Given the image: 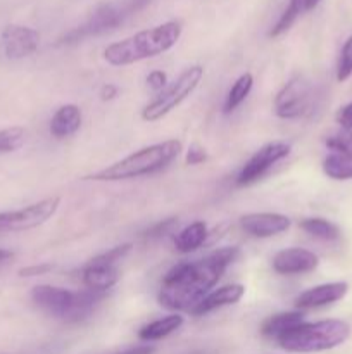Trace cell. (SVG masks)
I'll use <instances>...</instances> for the list:
<instances>
[{
  "label": "cell",
  "instance_id": "ffe728a7",
  "mask_svg": "<svg viewBox=\"0 0 352 354\" xmlns=\"http://www.w3.org/2000/svg\"><path fill=\"white\" fill-rule=\"evenodd\" d=\"M183 317L179 313H171L164 318H159V320L150 322V324L144 325V327L138 330V337L145 342H154L166 339L168 335H171L173 332L178 330L183 325Z\"/></svg>",
  "mask_w": 352,
  "mask_h": 354
},
{
  "label": "cell",
  "instance_id": "603a6c76",
  "mask_svg": "<svg viewBox=\"0 0 352 354\" xmlns=\"http://www.w3.org/2000/svg\"><path fill=\"white\" fill-rule=\"evenodd\" d=\"M299 227L311 237L320 239V241L331 242L340 239V228L331 223L330 220H324V218H306V220L300 221Z\"/></svg>",
  "mask_w": 352,
  "mask_h": 354
},
{
  "label": "cell",
  "instance_id": "4316f807",
  "mask_svg": "<svg viewBox=\"0 0 352 354\" xmlns=\"http://www.w3.org/2000/svg\"><path fill=\"white\" fill-rule=\"evenodd\" d=\"M352 76V37L345 40L337 62V82H345Z\"/></svg>",
  "mask_w": 352,
  "mask_h": 354
},
{
  "label": "cell",
  "instance_id": "7402d4cb",
  "mask_svg": "<svg viewBox=\"0 0 352 354\" xmlns=\"http://www.w3.org/2000/svg\"><path fill=\"white\" fill-rule=\"evenodd\" d=\"M252 86H254V76H252L251 73H244V75L238 76V78L235 80L233 85H231V88L228 90L226 99H224V114L233 113V111L247 99L248 93L252 92Z\"/></svg>",
  "mask_w": 352,
  "mask_h": 354
},
{
  "label": "cell",
  "instance_id": "d6986e66",
  "mask_svg": "<svg viewBox=\"0 0 352 354\" xmlns=\"http://www.w3.org/2000/svg\"><path fill=\"white\" fill-rule=\"evenodd\" d=\"M209 237V230L204 221H193L175 235V248L182 254H190L202 248Z\"/></svg>",
  "mask_w": 352,
  "mask_h": 354
},
{
  "label": "cell",
  "instance_id": "ac0fdd59",
  "mask_svg": "<svg viewBox=\"0 0 352 354\" xmlns=\"http://www.w3.org/2000/svg\"><path fill=\"white\" fill-rule=\"evenodd\" d=\"M304 322V311L295 310V311H283V313L271 315V317L266 318L261 325V334L266 339H278L280 335H283L285 332L292 330L293 327L300 325Z\"/></svg>",
  "mask_w": 352,
  "mask_h": 354
},
{
  "label": "cell",
  "instance_id": "8992f818",
  "mask_svg": "<svg viewBox=\"0 0 352 354\" xmlns=\"http://www.w3.org/2000/svg\"><path fill=\"white\" fill-rule=\"evenodd\" d=\"M204 78V68L202 66L195 64L186 68L185 71L179 73L178 78L175 82L169 83L162 92H159L147 106L141 109V120L147 123H155V121L162 120L168 116L171 111L182 102H185L190 95L197 90Z\"/></svg>",
  "mask_w": 352,
  "mask_h": 354
},
{
  "label": "cell",
  "instance_id": "277c9868",
  "mask_svg": "<svg viewBox=\"0 0 352 354\" xmlns=\"http://www.w3.org/2000/svg\"><path fill=\"white\" fill-rule=\"evenodd\" d=\"M351 327L344 320L302 322L276 339L280 348L289 353H321L344 344Z\"/></svg>",
  "mask_w": 352,
  "mask_h": 354
},
{
  "label": "cell",
  "instance_id": "3957f363",
  "mask_svg": "<svg viewBox=\"0 0 352 354\" xmlns=\"http://www.w3.org/2000/svg\"><path fill=\"white\" fill-rule=\"evenodd\" d=\"M183 151L182 142L171 140L159 142V144L147 145L92 175L83 176V180L90 182H121V180L141 178V176L154 175L161 169L168 168Z\"/></svg>",
  "mask_w": 352,
  "mask_h": 354
},
{
  "label": "cell",
  "instance_id": "4fadbf2b",
  "mask_svg": "<svg viewBox=\"0 0 352 354\" xmlns=\"http://www.w3.org/2000/svg\"><path fill=\"white\" fill-rule=\"evenodd\" d=\"M320 265V258L313 251L302 248H289L273 256L271 266L278 275H304L314 272Z\"/></svg>",
  "mask_w": 352,
  "mask_h": 354
},
{
  "label": "cell",
  "instance_id": "7c38bea8",
  "mask_svg": "<svg viewBox=\"0 0 352 354\" xmlns=\"http://www.w3.org/2000/svg\"><path fill=\"white\" fill-rule=\"evenodd\" d=\"M0 37H2L3 54L12 61L30 57L40 47V33L23 24H7Z\"/></svg>",
  "mask_w": 352,
  "mask_h": 354
},
{
  "label": "cell",
  "instance_id": "9c48e42d",
  "mask_svg": "<svg viewBox=\"0 0 352 354\" xmlns=\"http://www.w3.org/2000/svg\"><path fill=\"white\" fill-rule=\"evenodd\" d=\"M61 206V197H47L16 211L0 213V234L26 232L47 223Z\"/></svg>",
  "mask_w": 352,
  "mask_h": 354
},
{
  "label": "cell",
  "instance_id": "cb8c5ba5",
  "mask_svg": "<svg viewBox=\"0 0 352 354\" xmlns=\"http://www.w3.org/2000/svg\"><path fill=\"white\" fill-rule=\"evenodd\" d=\"M323 173L331 180L337 182H345L352 180V158L342 154H330L323 159Z\"/></svg>",
  "mask_w": 352,
  "mask_h": 354
},
{
  "label": "cell",
  "instance_id": "e575fe53",
  "mask_svg": "<svg viewBox=\"0 0 352 354\" xmlns=\"http://www.w3.org/2000/svg\"><path fill=\"white\" fill-rule=\"evenodd\" d=\"M12 256H14L12 251H7V249H0V263L7 261V259H10Z\"/></svg>",
  "mask_w": 352,
  "mask_h": 354
},
{
  "label": "cell",
  "instance_id": "4dcf8cb0",
  "mask_svg": "<svg viewBox=\"0 0 352 354\" xmlns=\"http://www.w3.org/2000/svg\"><path fill=\"white\" fill-rule=\"evenodd\" d=\"M335 118H337V123L340 124L344 130H352V102L342 106Z\"/></svg>",
  "mask_w": 352,
  "mask_h": 354
},
{
  "label": "cell",
  "instance_id": "836d02e7",
  "mask_svg": "<svg viewBox=\"0 0 352 354\" xmlns=\"http://www.w3.org/2000/svg\"><path fill=\"white\" fill-rule=\"evenodd\" d=\"M155 349L152 346H137V348H130L124 349L121 353H114V354H154Z\"/></svg>",
  "mask_w": 352,
  "mask_h": 354
},
{
  "label": "cell",
  "instance_id": "e0dca14e",
  "mask_svg": "<svg viewBox=\"0 0 352 354\" xmlns=\"http://www.w3.org/2000/svg\"><path fill=\"white\" fill-rule=\"evenodd\" d=\"M83 121L81 109L76 104H64L54 113L50 120V135L54 138H68L79 130Z\"/></svg>",
  "mask_w": 352,
  "mask_h": 354
},
{
  "label": "cell",
  "instance_id": "6da1fadb",
  "mask_svg": "<svg viewBox=\"0 0 352 354\" xmlns=\"http://www.w3.org/2000/svg\"><path fill=\"white\" fill-rule=\"evenodd\" d=\"M238 256V248H221L195 261L178 263L162 279L157 294L159 304L175 313H190L217 286Z\"/></svg>",
  "mask_w": 352,
  "mask_h": 354
},
{
  "label": "cell",
  "instance_id": "f1b7e54d",
  "mask_svg": "<svg viewBox=\"0 0 352 354\" xmlns=\"http://www.w3.org/2000/svg\"><path fill=\"white\" fill-rule=\"evenodd\" d=\"M207 159V152L206 149L200 147L199 144H192L188 147V151H186V156H185V162L190 166H197V165H202L204 161Z\"/></svg>",
  "mask_w": 352,
  "mask_h": 354
},
{
  "label": "cell",
  "instance_id": "f546056e",
  "mask_svg": "<svg viewBox=\"0 0 352 354\" xmlns=\"http://www.w3.org/2000/svg\"><path fill=\"white\" fill-rule=\"evenodd\" d=\"M147 85L150 86L154 92H162V90L168 86V75H166L164 71H159V69L150 71L147 75Z\"/></svg>",
  "mask_w": 352,
  "mask_h": 354
},
{
  "label": "cell",
  "instance_id": "30bf717a",
  "mask_svg": "<svg viewBox=\"0 0 352 354\" xmlns=\"http://www.w3.org/2000/svg\"><path fill=\"white\" fill-rule=\"evenodd\" d=\"M292 147L290 144L282 140L269 142V144L262 145L254 156H251L247 162L242 166V169L237 175V185L238 187H247L252 183L259 182L276 162H280L282 159H285L290 154Z\"/></svg>",
  "mask_w": 352,
  "mask_h": 354
},
{
  "label": "cell",
  "instance_id": "7a4b0ae2",
  "mask_svg": "<svg viewBox=\"0 0 352 354\" xmlns=\"http://www.w3.org/2000/svg\"><path fill=\"white\" fill-rule=\"evenodd\" d=\"M182 31L183 28L179 21H168L159 26L141 30L131 37L107 45L104 50V61L114 68H121L145 59L157 57L178 44Z\"/></svg>",
  "mask_w": 352,
  "mask_h": 354
},
{
  "label": "cell",
  "instance_id": "52a82bcc",
  "mask_svg": "<svg viewBox=\"0 0 352 354\" xmlns=\"http://www.w3.org/2000/svg\"><path fill=\"white\" fill-rule=\"evenodd\" d=\"M131 251V244H121L90 259L81 268V280L86 289L107 292L119 282L117 263Z\"/></svg>",
  "mask_w": 352,
  "mask_h": 354
},
{
  "label": "cell",
  "instance_id": "8fae6325",
  "mask_svg": "<svg viewBox=\"0 0 352 354\" xmlns=\"http://www.w3.org/2000/svg\"><path fill=\"white\" fill-rule=\"evenodd\" d=\"M31 299L45 313L52 315L54 318L69 322L71 320L72 308H75L76 292L62 289V287L37 286L31 290Z\"/></svg>",
  "mask_w": 352,
  "mask_h": 354
},
{
  "label": "cell",
  "instance_id": "2e32d148",
  "mask_svg": "<svg viewBox=\"0 0 352 354\" xmlns=\"http://www.w3.org/2000/svg\"><path fill=\"white\" fill-rule=\"evenodd\" d=\"M245 287L242 283H230V286L217 287L213 289L192 311L190 315L192 317H204V315H209L213 311L221 310V308L231 306V304H237L238 301L244 297Z\"/></svg>",
  "mask_w": 352,
  "mask_h": 354
},
{
  "label": "cell",
  "instance_id": "83f0119b",
  "mask_svg": "<svg viewBox=\"0 0 352 354\" xmlns=\"http://www.w3.org/2000/svg\"><path fill=\"white\" fill-rule=\"evenodd\" d=\"M175 225H176V218H168V220H162V221H159V223H155L154 227L148 228V230L144 234V237H148V239L162 237V235L168 234V232L171 230Z\"/></svg>",
  "mask_w": 352,
  "mask_h": 354
},
{
  "label": "cell",
  "instance_id": "ba28073f",
  "mask_svg": "<svg viewBox=\"0 0 352 354\" xmlns=\"http://www.w3.org/2000/svg\"><path fill=\"white\" fill-rule=\"evenodd\" d=\"M313 85L304 76H293L275 97L273 109L282 120H300L313 111Z\"/></svg>",
  "mask_w": 352,
  "mask_h": 354
},
{
  "label": "cell",
  "instance_id": "44dd1931",
  "mask_svg": "<svg viewBox=\"0 0 352 354\" xmlns=\"http://www.w3.org/2000/svg\"><path fill=\"white\" fill-rule=\"evenodd\" d=\"M320 2L321 0H289L286 9L283 10V14L280 16V19L276 21L275 26L269 30V37L276 38L280 37V35L286 33L300 14H306L309 12V10H313Z\"/></svg>",
  "mask_w": 352,
  "mask_h": 354
},
{
  "label": "cell",
  "instance_id": "1f68e13d",
  "mask_svg": "<svg viewBox=\"0 0 352 354\" xmlns=\"http://www.w3.org/2000/svg\"><path fill=\"white\" fill-rule=\"evenodd\" d=\"M54 270V265L50 263H43V265H33V266H26V268L19 270V277H38V275H45V273L52 272Z\"/></svg>",
  "mask_w": 352,
  "mask_h": 354
},
{
  "label": "cell",
  "instance_id": "d6a6232c",
  "mask_svg": "<svg viewBox=\"0 0 352 354\" xmlns=\"http://www.w3.org/2000/svg\"><path fill=\"white\" fill-rule=\"evenodd\" d=\"M99 95L104 102H109V100H114L119 95V88H117L116 85H113V83H106V85H102V88H100Z\"/></svg>",
  "mask_w": 352,
  "mask_h": 354
},
{
  "label": "cell",
  "instance_id": "5b68a950",
  "mask_svg": "<svg viewBox=\"0 0 352 354\" xmlns=\"http://www.w3.org/2000/svg\"><path fill=\"white\" fill-rule=\"evenodd\" d=\"M150 0H123V2H104L92 10L86 21L61 38L59 44H78L85 38L97 37L119 26L130 14L145 7Z\"/></svg>",
  "mask_w": 352,
  "mask_h": 354
},
{
  "label": "cell",
  "instance_id": "5bb4252c",
  "mask_svg": "<svg viewBox=\"0 0 352 354\" xmlns=\"http://www.w3.org/2000/svg\"><path fill=\"white\" fill-rule=\"evenodd\" d=\"M290 225V218L280 213H248L240 218L242 230L254 239L275 237L289 230Z\"/></svg>",
  "mask_w": 352,
  "mask_h": 354
},
{
  "label": "cell",
  "instance_id": "d4e9b609",
  "mask_svg": "<svg viewBox=\"0 0 352 354\" xmlns=\"http://www.w3.org/2000/svg\"><path fill=\"white\" fill-rule=\"evenodd\" d=\"M26 140V131L21 127H10L0 130V154H9L17 151L24 145Z\"/></svg>",
  "mask_w": 352,
  "mask_h": 354
},
{
  "label": "cell",
  "instance_id": "9a60e30c",
  "mask_svg": "<svg viewBox=\"0 0 352 354\" xmlns=\"http://www.w3.org/2000/svg\"><path fill=\"white\" fill-rule=\"evenodd\" d=\"M347 292H349L347 282L321 283V286L311 287V289L304 290L300 296H297L295 308L300 311L316 310V308L328 306V304H333L337 303V301L344 299Z\"/></svg>",
  "mask_w": 352,
  "mask_h": 354
},
{
  "label": "cell",
  "instance_id": "484cf974",
  "mask_svg": "<svg viewBox=\"0 0 352 354\" xmlns=\"http://www.w3.org/2000/svg\"><path fill=\"white\" fill-rule=\"evenodd\" d=\"M324 145L330 149L333 154H342L352 158V130L335 131L324 138Z\"/></svg>",
  "mask_w": 352,
  "mask_h": 354
}]
</instances>
